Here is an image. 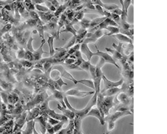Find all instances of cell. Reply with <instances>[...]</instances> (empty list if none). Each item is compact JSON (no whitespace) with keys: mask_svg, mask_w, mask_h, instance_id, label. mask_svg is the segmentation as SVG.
I'll return each mask as SVG.
<instances>
[{"mask_svg":"<svg viewBox=\"0 0 167 134\" xmlns=\"http://www.w3.org/2000/svg\"><path fill=\"white\" fill-rule=\"evenodd\" d=\"M95 91L86 92L82 91L75 88H72L68 90L65 92L64 95L65 96H70L78 98H82L86 97L88 95H93Z\"/></svg>","mask_w":167,"mask_h":134,"instance_id":"1","label":"cell"},{"mask_svg":"<svg viewBox=\"0 0 167 134\" xmlns=\"http://www.w3.org/2000/svg\"><path fill=\"white\" fill-rule=\"evenodd\" d=\"M102 80L104 81V87L100 92L101 93L109 89L119 87L123 84L124 83V79L123 78H121L119 81L114 82L108 79L104 74L102 76Z\"/></svg>","mask_w":167,"mask_h":134,"instance_id":"2","label":"cell"},{"mask_svg":"<svg viewBox=\"0 0 167 134\" xmlns=\"http://www.w3.org/2000/svg\"><path fill=\"white\" fill-rule=\"evenodd\" d=\"M97 51L96 52H95V56H98L99 57L102 58L104 60L105 63L110 64L114 65L116 68L118 69H120V67L118 64L115 61L114 59L107 52H104L98 49L96 46Z\"/></svg>","mask_w":167,"mask_h":134,"instance_id":"3","label":"cell"},{"mask_svg":"<svg viewBox=\"0 0 167 134\" xmlns=\"http://www.w3.org/2000/svg\"><path fill=\"white\" fill-rule=\"evenodd\" d=\"M132 112L130 111H116L111 115H109L105 118V121L108 123H114L121 118L124 116L131 115Z\"/></svg>","mask_w":167,"mask_h":134,"instance_id":"4","label":"cell"},{"mask_svg":"<svg viewBox=\"0 0 167 134\" xmlns=\"http://www.w3.org/2000/svg\"><path fill=\"white\" fill-rule=\"evenodd\" d=\"M55 66L56 68H54L53 70H56L59 72L62 77L72 81L75 84H78V80L73 78V76L63 67L61 65H58Z\"/></svg>","mask_w":167,"mask_h":134,"instance_id":"5","label":"cell"},{"mask_svg":"<svg viewBox=\"0 0 167 134\" xmlns=\"http://www.w3.org/2000/svg\"><path fill=\"white\" fill-rule=\"evenodd\" d=\"M92 116L97 118L101 125L104 126L105 123V119L103 117L99 110L97 107L92 108L86 115V117Z\"/></svg>","mask_w":167,"mask_h":134,"instance_id":"6","label":"cell"},{"mask_svg":"<svg viewBox=\"0 0 167 134\" xmlns=\"http://www.w3.org/2000/svg\"><path fill=\"white\" fill-rule=\"evenodd\" d=\"M48 104V103L46 105V107L47 109L46 110V112L48 116L58 121H68V118L64 116L63 114L57 113L54 111L49 108Z\"/></svg>","mask_w":167,"mask_h":134,"instance_id":"7","label":"cell"},{"mask_svg":"<svg viewBox=\"0 0 167 134\" xmlns=\"http://www.w3.org/2000/svg\"><path fill=\"white\" fill-rule=\"evenodd\" d=\"M80 50L82 54L86 56L87 60L90 61L93 57L95 56V52L90 50L88 44L86 43L83 42L81 44Z\"/></svg>","mask_w":167,"mask_h":134,"instance_id":"8","label":"cell"},{"mask_svg":"<svg viewBox=\"0 0 167 134\" xmlns=\"http://www.w3.org/2000/svg\"><path fill=\"white\" fill-rule=\"evenodd\" d=\"M116 98L119 102L126 106L129 105L132 101L129 95L123 91H121L118 94Z\"/></svg>","mask_w":167,"mask_h":134,"instance_id":"9","label":"cell"},{"mask_svg":"<svg viewBox=\"0 0 167 134\" xmlns=\"http://www.w3.org/2000/svg\"><path fill=\"white\" fill-rule=\"evenodd\" d=\"M112 37H114L122 44H133V40L131 38L123 34L119 33Z\"/></svg>","mask_w":167,"mask_h":134,"instance_id":"10","label":"cell"},{"mask_svg":"<svg viewBox=\"0 0 167 134\" xmlns=\"http://www.w3.org/2000/svg\"><path fill=\"white\" fill-rule=\"evenodd\" d=\"M57 108L62 112L63 115L66 117L70 119L71 120L74 119L75 116V114L71 110L68 109H66V108L64 107L59 104H58Z\"/></svg>","mask_w":167,"mask_h":134,"instance_id":"11","label":"cell"},{"mask_svg":"<svg viewBox=\"0 0 167 134\" xmlns=\"http://www.w3.org/2000/svg\"><path fill=\"white\" fill-rule=\"evenodd\" d=\"M55 37L56 35L48 36L47 42L49 48V53L51 56H52L55 54V50L54 47V41Z\"/></svg>","mask_w":167,"mask_h":134,"instance_id":"12","label":"cell"},{"mask_svg":"<svg viewBox=\"0 0 167 134\" xmlns=\"http://www.w3.org/2000/svg\"><path fill=\"white\" fill-rule=\"evenodd\" d=\"M124 87L119 88V87L113 88L108 89L104 92L101 93L104 96H112L117 94L123 90Z\"/></svg>","mask_w":167,"mask_h":134,"instance_id":"13","label":"cell"},{"mask_svg":"<svg viewBox=\"0 0 167 134\" xmlns=\"http://www.w3.org/2000/svg\"><path fill=\"white\" fill-rule=\"evenodd\" d=\"M71 120L68 125L66 128L61 129V130L58 132V133L60 134H71L74 132L75 130V125L74 122Z\"/></svg>","mask_w":167,"mask_h":134,"instance_id":"14","label":"cell"},{"mask_svg":"<svg viewBox=\"0 0 167 134\" xmlns=\"http://www.w3.org/2000/svg\"><path fill=\"white\" fill-rule=\"evenodd\" d=\"M108 32L105 33L104 36H112L120 33L119 27L114 26H109L105 29Z\"/></svg>","mask_w":167,"mask_h":134,"instance_id":"15","label":"cell"},{"mask_svg":"<svg viewBox=\"0 0 167 134\" xmlns=\"http://www.w3.org/2000/svg\"><path fill=\"white\" fill-rule=\"evenodd\" d=\"M105 50L107 52L111 53L114 59L119 60L123 59L124 56L120 52L115 49H112L109 48H106Z\"/></svg>","mask_w":167,"mask_h":134,"instance_id":"16","label":"cell"},{"mask_svg":"<svg viewBox=\"0 0 167 134\" xmlns=\"http://www.w3.org/2000/svg\"><path fill=\"white\" fill-rule=\"evenodd\" d=\"M64 94H63L61 92L59 91L56 90L54 93L53 97L58 100L61 103L63 107L67 108L64 101Z\"/></svg>","mask_w":167,"mask_h":134,"instance_id":"17","label":"cell"},{"mask_svg":"<svg viewBox=\"0 0 167 134\" xmlns=\"http://www.w3.org/2000/svg\"><path fill=\"white\" fill-rule=\"evenodd\" d=\"M45 42L46 40L42 41L41 46L36 51L35 55H34L36 59L37 60L40 59L42 58L43 55L45 54H48L47 52L43 50V46L45 44Z\"/></svg>","mask_w":167,"mask_h":134,"instance_id":"18","label":"cell"},{"mask_svg":"<svg viewBox=\"0 0 167 134\" xmlns=\"http://www.w3.org/2000/svg\"><path fill=\"white\" fill-rule=\"evenodd\" d=\"M108 17L103 16V17L96 18L91 20L89 28L91 29L93 28L96 27L99 25L103 21Z\"/></svg>","mask_w":167,"mask_h":134,"instance_id":"19","label":"cell"},{"mask_svg":"<svg viewBox=\"0 0 167 134\" xmlns=\"http://www.w3.org/2000/svg\"><path fill=\"white\" fill-rule=\"evenodd\" d=\"M78 84H81L86 87L95 90V87L94 82L92 80L82 79L78 80Z\"/></svg>","mask_w":167,"mask_h":134,"instance_id":"20","label":"cell"},{"mask_svg":"<svg viewBox=\"0 0 167 134\" xmlns=\"http://www.w3.org/2000/svg\"><path fill=\"white\" fill-rule=\"evenodd\" d=\"M70 32L74 36H76L77 35V32L73 27L72 24H68L65 26V29L61 31V32Z\"/></svg>","mask_w":167,"mask_h":134,"instance_id":"21","label":"cell"},{"mask_svg":"<svg viewBox=\"0 0 167 134\" xmlns=\"http://www.w3.org/2000/svg\"><path fill=\"white\" fill-rule=\"evenodd\" d=\"M103 8L105 10L111 13L115 9L119 8L117 4L114 3H104Z\"/></svg>","mask_w":167,"mask_h":134,"instance_id":"22","label":"cell"},{"mask_svg":"<svg viewBox=\"0 0 167 134\" xmlns=\"http://www.w3.org/2000/svg\"><path fill=\"white\" fill-rule=\"evenodd\" d=\"M41 17L43 21L48 22L50 21L52 18L54 16L50 11L46 12H40Z\"/></svg>","mask_w":167,"mask_h":134,"instance_id":"23","label":"cell"},{"mask_svg":"<svg viewBox=\"0 0 167 134\" xmlns=\"http://www.w3.org/2000/svg\"><path fill=\"white\" fill-rule=\"evenodd\" d=\"M91 21L89 19L84 18L81 21V25L82 28L85 30L89 28Z\"/></svg>","mask_w":167,"mask_h":134,"instance_id":"24","label":"cell"},{"mask_svg":"<svg viewBox=\"0 0 167 134\" xmlns=\"http://www.w3.org/2000/svg\"><path fill=\"white\" fill-rule=\"evenodd\" d=\"M67 121H61L55 126H53V128L54 132H58L60 131L62 129L63 124H65Z\"/></svg>","mask_w":167,"mask_h":134,"instance_id":"25","label":"cell"},{"mask_svg":"<svg viewBox=\"0 0 167 134\" xmlns=\"http://www.w3.org/2000/svg\"><path fill=\"white\" fill-rule=\"evenodd\" d=\"M90 64V61L84 60L82 62V63L81 64L79 67L82 70H84L87 72H89Z\"/></svg>","mask_w":167,"mask_h":134,"instance_id":"26","label":"cell"},{"mask_svg":"<svg viewBox=\"0 0 167 134\" xmlns=\"http://www.w3.org/2000/svg\"><path fill=\"white\" fill-rule=\"evenodd\" d=\"M38 32L39 35H40L42 40H45V36H44V31H45V27L41 22L39 23L38 26Z\"/></svg>","mask_w":167,"mask_h":134,"instance_id":"27","label":"cell"},{"mask_svg":"<svg viewBox=\"0 0 167 134\" xmlns=\"http://www.w3.org/2000/svg\"><path fill=\"white\" fill-rule=\"evenodd\" d=\"M67 5L66 4L61 5L58 8H57L55 12L54 15L56 17H58L60 14L66 9Z\"/></svg>","mask_w":167,"mask_h":134,"instance_id":"28","label":"cell"},{"mask_svg":"<svg viewBox=\"0 0 167 134\" xmlns=\"http://www.w3.org/2000/svg\"><path fill=\"white\" fill-rule=\"evenodd\" d=\"M76 36H73L72 39L68 42V44L63 47V49L67 50L71 48L73 46L76 44Z\"/></svg>","mask_w":167,"mask_h":134,"instance_id":"29","label":"cell"},{"mask_svg":"<svg viewBox=\"0 0 167 134\" xmlns=\"http://www.w3.org/2000/svg\"><path fill=\"white\" fill-rule=\"evenodd\" d=\"M123 4L126 11L128 13L129 9L131 5H134V1L132 0H123Z\"/></svg>","mask_w":167,"mask_h":134,"instance_id":"30","label":"cell"},{"mask_svg":"<svg viewBox=\"0 0 167 134\" xmlns=\"http://www.w3.org/2000/svg\"><path fill=\"white\" fill-rule=\"evenodd\" d=\"M36 7L40 12H46L50 11L46 6H42L41 4H36Z\"/></svg>","mask_w":167,"mask_h":134,"instance_id":"31","label":"cell"},{"mask_svg":"<svg viewBox=\"0 0 167 134\" xmlns=\"http://www.w3.org/2000/svg\"><path fill=\"white\" fill-rule=\"evenodd\" d=\"M48 123L50 124L52 126H55L56 124L60 121L49 116H48Z\"/></svg>","mask_w":167,"mask_h":134,"instance_id":"32","label":"cell"},{"mask_svg":"<svg viewBox=\"0 0 167 134\" xmlns=\"http://www.w3.org/2000/svg\"><path fill=\"white\" fill-rule=\"evenodd\" d=\"M84 13L83 12L81 11L78 13L76 16H75V19L77 21H81L84 18Z\"/></svg>","mask_w":167,"mask_h":134,"instance_id":"33","label":"cell"},{"mask_svg":"<svg viewBox=\"0 0 167 134\" xmlns=\"http://www.w3.org/2000/svg\"><path fill=\"white\" fill-rule=\"evenodd\" d=\"M91 1L92 3L93 4H94V5H99L103 7L104 3L102 2V0H91Z\"/></svg>","mask_w":167,"mask_h":134,"instance_id":"34","label":"cell"},{"mask_svg":"<svg viewBox=\"0 0 167 134\" xmlns=\"http://www.w3.org/2000/svg\"><path fill=\"white\" fill-rule=\"evenodd\" d=\"M49 2L51 3L54 6H55L57 8L60 5L59 3L58 0H47Z\"/></svg>","mask_w":167,"mask_h":134,"instance_id":"35","label":"cell"},{"mask_svg":"<svg viewBox=\"0 0 167 134\" xmlns=\"http://www.w3.org/2000/svg\"><path fill=\"white\" fill-rule=\"evenodd\" d=\"M56 82L58 84V85H59L60 87H62V86L63 85H67V84L63 82V80L61 78H60L57 80Z\"/></svg>","mask_w":167,"mask_h":134,"instance_id":"36","label":"cell"},{"mask_svg":"<svg viewBox=\"0 0 167 134\" xmlns=\"http://www.w3.org/2000/svg\"><path fill=\"white\" fill-rule=\"evenodd\" d=\"M33 1L36 3V4H41L45 3L46 0H33Z\"/></svg>","mask_w":167,"mask_h":134,"instance_id":"37","label":"cell"},{"mask_svg":"<svg viewBox=\"0 0 167 134\" xmlns=\"http://www.w3.org/2000/svg\"><path fill=\"white\" fill-rule=\"evenodd\" d=\"M70 1V0H64V3H67L68 2H69Z\"/></svg>","mask_w":167,"mask_h":134,"instance_id":"38","label":"cell"},{"mask_svg":"<svg viewBox=\"0 0 167 134\" xmlns=\"http://www.w3.org/2000/svg\"><path fill=\"white\" fill-rule=\"evenodd\" d=\"M60 1L62 3H64V0H60Z\"/></svg>","mask_w":167,"mask_h":134,"instance_id":"39","label":"cell"},{"mask_svg":"<svg viewBox=\"0 0 167 134\" xmlns=\"http://www.w3.org/2000/svg\"><path fill=\"white\" fill-rule=\"evenodd\" d=\"M132 1H134V0H132Z\"/></svg>","mask_w":167,"mask_h":134,"instance_id":"40","label":"cell"},{"mask_svg":"<svg viewBox=\"0 0 167 134\" xmlns=\"http://www.w3.org/2000/svg\"><path fill=\"white\" fill-rule=\"evenodd\" d=\"M58 1H60V0H58Z\"/></svg>","mask_w":167,"mask_h":134,"instance_id":"41","label":"cell"}]
</instances>
